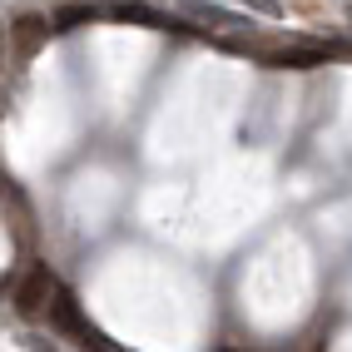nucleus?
<instances>
[{
	"label": "nucleus",
	"mask_w": 352,
	"mask_h": 352,
	"mask_svg": "<svg viewBox=\"0 0 352 352\" xmlns=\"http://www.w3.org/2000/svg\"><path fill=\"white\" fill-rule=\"evenodd\" d=\"M243 6H248V10H258V15H273V20L283 15V6H278V0H243Z\"/></svg>",
	"instance_id": "6e6552de"
},
{
	"label": "nucleus",
	"mask_w": 352,
	"mask_h": 352,
	"mask_svg": "<svg viewBox=\"0 0 352 352\" xmlns=\"http://www.w3.org/2000/svg\"><path fill=\"white\" fill-rule=\"evenodd\" d=\"M114 15H120V20H149V25H164V20H159L154 10H144V6H120Z\"/></svg>",
	"instance_id": "0eeeda50"
},
{
	"label": "nucleus",
	"mask_w": 352,
	"mask_h": 352,
	"mask_svg": "<svg viewBox=\"0 0 352 352\" xmlns=\"http://www.w3.org/2000/svg\"><path fill=\"white\" fill-rule=\"evenodd\" d=\"M89 15H95L89 6H69V10L55 15V30H69V25H80V20H89Z\"/></svg>",
	"instance_id": "423d86ee"
},
{
	"label": "nucleus",
	"mask_w": 352,
	"mask_h": 352,
	"mask_svg": "<svg viewBox=\"0 0 352 352\" xmlns=\"http://www.w3.org/2000/svg\"><path fill=\"white\" fill-rule=\"evenodd\" d=\"M50 293H55L50 273H45V268H30V278L15 288V313H20V318H35L45 302H50Z\"/></svg>",
	"instance_id": "f257e3e1"
},
{
	"label": "nucleus",
	"mask_w": 352,
	"mask_h": 352,
	"mask_svg": "<svg viewBox=\"0 0 352 352\" xmlns=\"http://www.w3.org/2000/svg\"><path fill=\"white\" fill-rule=\"evenodd\" d=\"M327 55H338L333 45H327V50H322V45H308V50H278L273 65H298V69H308V65H322Z\"/></svg>",
	"instance_id": "20e7f679"
},
{
	"label": "nucleus",
	"mask_w": 352,
	"mask_h": 352,
	"mask_svg": "<svg viewBox=\"0 0 352 352\" xmlns=\"http://www.w3.org/2000/svg\"><path fill=\"white\" fill-rule=\"evenodd\" d=\"M45 20H35V15H25V20H15V50L20 55H35L40 50V40H45Z\"/></svg>",
	"instance_id": "7ed1b4c3"
},
{
	"label": "nucleus",
	"mask_w": 352,
	"mask_h": 352,
	"mask_svg": "<svg viewBox=\"0 0 352 352\" xmlns=\"http://www.w3.org/2000/svg\"><path fill=\"white\" fill-rule=\"evenodd\" d=\"M50 318H55V327H65V333H80L85 342H95V347H114V342H104L100 333H89V327L80 322V308H75V298H69V293H55Z\"/></svg>",
	"instance_id": "f03ea898"
},
{
	"label": "nucleus",
	"mask_w": 352,
	"mask_h": 352,
	"mask_svg": "<svg viewBox=\"0 0 352 352\" xmlns=\"http://www.w3.org/2000/svg\"><path fill=\"white\" fill-rule=\"evenodd\" d=\"M189 15H194V20H208V25H228V30H239V25H248V20H239V15H228L223 6H204V0H194V6H189Z\"/></svg>",
	"instance_id": "39448f33"
}]
</instances>
